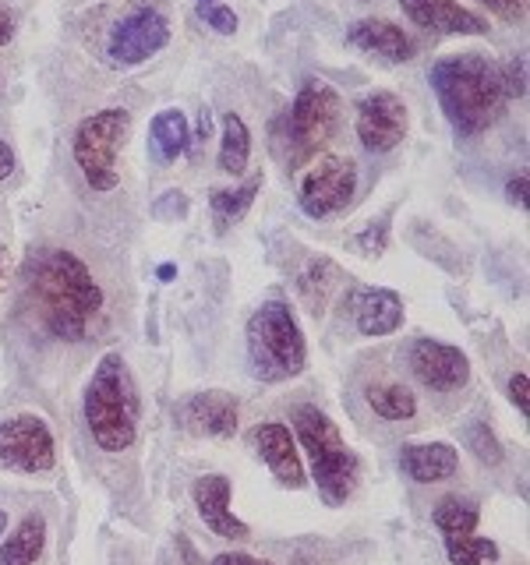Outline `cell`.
<instances>
[{
    "mask_svg": "<svg viewBox=\"0 0 530 565\" xmlns=\"http://www.w3.org/2000/svg\"><path fill=\"white\" fill-rule=\"evenodd\" d=\"M25 294L50 335L75 343L88 332L103 308V290L85 269V262L71 252H35L25 265Z\"/></svg>",
    "mask_w": 530,
    "mask_h": 565,
    "instance_id": "obj_1",
    "label": "cell"
},
{
    "mask_svg": "<svg viewBox=\"0 0 530 565\" xmlns=\"http://www.w3.org/2000/svg\"><path fill=\"white\" fill-rule=\"evenodd\" d=\"M428 82L456 138L481 135L506 106L502 67L485 53H453V57L435 61Z\"/></svg>",
    "mask_w": 530,
    "mask_h": 565,
    "instance_id": "obj_2",
    "label": "cell"
},
{
    "mask_svg": "<svg viewBox=\"0 0 530 565\" xmlns=\"http://www.w3.org/2000/svg\"><path fill=\"white\" fill-rule=\"evenodd\" d=\"M138 388L120 353H103L85 385V424L96 446L124 452L138 438Z\"/></svg>",
    "mask_w": 530,
    "mask_h": 565,
    "instance_id": "obj_3",
    "label": "cell"
},
{
    "mask_svg": "<svg viewBox=\"0 0 530 565\" xmlns=\"http://www.w3.org/2000/svg\"><path fill=\"white\" fill-rule=\"evenodd\" d=\"M294 428L300 446L311 456V473L326 505H343L358 488V456L343 441L340 428L318 406H297Z\"/></svg>",
    "mask_w": 530,
    "mask_h": 565,
    "instance_id": "obj_4",
    "label": "cell"
},
{
    "mask_svg": "<svg viewBox=\"0 0 530 565\" xmlns=\"http://www.w3.org/2000/svg\"><path fill=\"white\" fill-rule=\"evenodd\" d=\"M247 361L258 382H287L308 364L305 332L283 300L262 305L247 322Z\"/></svg>",
    "mask_w": 530,
    "mask_h": 565,
    "instance_id": "obj_5",
    "label": "cell"
},
{
    "mask_svg": "<svg viewBox=\"0 0 530 565\" xmlns=\"http://www.w3.org/2000/svg\"><path fill=\"white\" fill-rule=\"evenodd\" d=\"M131 131V114L128 110H99L88 120L78 124L75 131V163L82 177L96 191H114L120 173H117V149Z\"/></svg>",
    "mask_w": 530,
    "mask_h": 565,
    "instance_id": "obj_6",
    "label": "cell"
},
{
    "mask_svg": "<svg viewBox=\"0 0 530 565\" xmlns=\"http://www.w3.org/2000/svg\"><path fill=\"white\" fill-rule=\"evenodd\" d=\"M340 128V96L326 82H305L287 114V141H290V167L305 163Z\"/></svg>",
    "mask_w": 530,
    "mask_h": 565,
    "instance_id": "obj_7",
    "label": "cell"
},
{
    "mask_svg": "<svg viewBox=\"0 0 530 565\" xmlns=\"http://www.w3.org/2000/svg\"><path fill=\"white\" fill-rule=\"evenodd\" d=\"M53 463H57V446L43 417L18 414L0 420V470L46 473Z\"/></svg>",
    "mask_w": 530,
    "mask_h": 565,
    "instance_id": "obj_8",
    "label": "cell"
},
{
    "mask_svg": "<svg viewBox=\"0 0 530 565\" xmlns=\"http://www.w3.org/2000/svg\"><path fill=\"white\" fill-rule=\"evenodd\" d=\"M358 191V163L347 156H322L300 181V209L311 220L343 212Z\"/></svg>",
    "mask_w": 530,
    "mask_h": 565,
    "instance_id": "obj_9",
    "label": "cell"
},
{
    "mask_svg": "<svg viewBox=\"0 0 530 565\" xmlns=\"http://www.w3.org/2000/svg\"><path fill=\"white\" fill-rule=\"evenodd\" d=\"M170 43V25L167 18L156 8H135L128 18H120L110 32V43H106V57L117 67H131L149 61L152 53H159Z\"/></svg>",
    "mask_w": 530,
    "mask_h": 565,
    "instance_id": "obj_10",
    "label": "cell"
},
{
    "mask_svg": "<svg viewBox=\"0 0 530 565\" xmlns=\"http://www.w3.org/2000/svg\"><path fill=\"white\" fill-rule=\"evenodd\" d=\"M358 138L368 152H393L406 138V103L396 93H371L358 103Z\"/></svg>",
    "mask_w": 530,
    "mask_h": 565,
    "instance_id": "obj_11",
    "label": "cell"
},
{
    "mask_svg": "<svg viewBox=\"0 0 530 565\" xmlns=\"http://www.w3.org/2000/svg\"><path fill=\"white\" fill-rule=\"evenodd\" d=\"M411 367L421 379V385L435 388V393H456V388H464L470 379L467 353L438 340H417L411 347Z\"/></svg>",
    "mask_w": 530,
    "mask_h": 565,
    "instance_id": "obj_12",
    "label": "cell"
},
{
    "mask_svg": "<svg viewBox=\"0 0 530 565\" xmlns=\"http://www.w3.org/2000/svg\"><path fill=\"white\" fill-rule=\"evenodd\" d=\"M181 428L191 435H205V438H230L237 431V399L223 393V388H212V393H194L181 403L177 411Z\"/></svg>",
    "mask_w": 530,
    "mask_h": 565,
    "instance_id": "obj_13",
    "label": "cell"
},
{
    "mask_svg": "<svg viewBox=\"0 0 530 565\" xmlns=\"http://www.w3.org/2000/svg\"><path fill=\"white\" fill-rule=\"evenodd\" d=\"M194 509H199L202 523L212 530L216 537H234V541H244L252 530L247 523H241L234 516V509H230V481L223 473H205L194 481Z\"/></svg>",
    "mask_w": 530,
    "mask_h": 565,
    "instance_id": "obj_14",
    "label": "cell"
},
{
    "mask_svg": "<svg viewBox=\"0 0 530 565\" xmlns=\"http://www.w3.org/2000/svg\"><path fill=\"white\" fill-rule=\"evenodd\" d=\"M403 14L421 29H435L446 35H481L488 32L485 18L467 8H459L456 0H400Z\"/></svg>",
    "mask_w": 530,
    "mask_h": 565,
    "instance_id": "obj_15",
    "label": "cell"
},
{
    "mask_svg": "<svg viewBox=\"0 0 530 565\" xmlns=\"http://www.w3.org/2000/svg\"><path fill=\"white\" fill-rule=\"evenodd\" d=\"M255 446H258L265 463H269V470L276 473L279 484H287V488L305 484V463H300L297 441H294L287 424H279V420L258 424V428H255Z\"/></svg>",
    "mask_w": 530,
    "mask_h": 565,
    "instance_id": "obj_16",
    "label": "cell"
},
{
    "mask_svg": "<svg viewBox=\"0 0 530 565\" xmlns=\"http://www.w3.org/2000/svg\"><path fill=\"white\" fill-rule=\"evenodd\" d=\"M347 43L358 46L364 53H375V57L389 64H403L414 57V43L406 40V32L385 18H364V22H353L347 29Z\"/></svg>",
    "mask_w": 530,
    "mask_h": 565,
    "instance_id": "obj_17",
    "label": "cell"
},
{
    "mask_svg": "<svg viewBox=\"0 0 530 565\" xmlns=\"http://www.w3.org/2000/svg\"><path fill=\"white\" fill-rule=\"evenodd\" d=\"M400 470L417 484H435L449 481L459 470V452L449 441H421V446H403L400 449Z\"/></svg>",
    "mask_w": 530,
    "mask_h": 565,
    "instance_id": "obj_18",
    "label": "cell"
},
{
    "mask_svg": "<svg viewBox=\"0 0 530 565\" xmlns=\"http://www.w3.org/2000/svg\"><path fill=\"white\" fill-rule=\"evenodd\" d=\"M403 322V297L396 290H364L358 300V332L361 335H389Z\"/></svg>",
    "mask_w": 530,
    "mask_h": 565,
    "instance_id": "obj_19",
    "label": "cell"
},
{
    "mask_svg": "<svg viewBox=\"0 0 530 565\" xmlns=\"http://www.w3.org/2000/svg\"><path fill=\"white\" fill-rule=\"evenodd\" d=\"M43 547H46V520L43 512H29L11 530V537H4V544H0V565H35Z\"/></svg>",
    "mask_w": 530,
    "mask_h": 565,
    "instance_id": "obj_20",
    "label": "cell"
},
{
    "mask_svg": "<svg viewBox=\"0 0 530 565\" xmlns=\"http://www.w3.org/2000/svg\"><path fill=\"white\" fill-rule=\"evenodd\" d=\"M432 520L438 526V534L442 541H453V537H467L477 530V520H481V512H477V502L470 499H459V494H446L435 512H432Z\"/></svg>",
    "mask_w": 530,
    "mask_h": 565,
    "instance_id": "obj_21",
    "label": "cell"
},
{
    "mask_svg": "<svg viewBox=\"0 0 530 565\" xmlns=\"http://www.w3.org/2000/svg\"><path fill=\"white\" fill-rule=\"evenodd\" d=\"M247 156H252V135H247V124L237 114L223 117V141H220V170L230 177H241L247 167Z\"/></svg>",
    "mask_w": 530,
    "mask_h": 565,
    "instance_id": "obj_22",
    "label": "cell"
},
{
    "mask_svg": "<svg viewBox=\"0 0 530 565\" xmlns=\"http://www.w3.org/2000/svg\"><path fill=\"white\" fill-rule=\"evenodd\" d=\"M152 141L163 159H177L188 152L191 141V124L181 110H159L152 117Z\"/></svg>",
    "mask_w": 530,
    "mask_h": 565,
    "instance_id": "obj_23",
    "label": "cell"
},
{
    "mask_svg": "<svg viewBox=\"0 0 530 565\" xmlns=\"http://www.w3.org/2000/svg\"><path fill=\"white\" fill-rule=\"evenodd\" d=\"M368 403L371 411L385 420H406L417 414V399L406 385L400 382H382V385H371L368 388Z\"/></svg>",
    "mask_w": 530,
    "mask_h": 565,
    "instance_id": "obj_24",
    "label": "cell"
},
{
    "mask_svg": "<svg viewBox=\"0 0 530 565\" xmlns=\"http://www.w3.org/2000/svg\"><path fill=\"white\" fill-rule=\"evenodd\" d=\"M258 188H262V173H255L252 181H244L234 191H212V202L209 205H212V216H216V226L226 230L230 223H237L244 212L252 209Z\"/></svg>",
    "mask_w": 530,
    "mask_h": 565,
    "instance_id": "obj_25",
    "label": "cell"
},
{
    "mask_svg": "<svg viewBox=\"0 0 530 565\" xmlns=\"http://www.w3.org/2000/svg\"><path fill=\"white\" fill-rule=\"evenodd\" d=\"M336 282H340V269H336L329 258H315L308 262V269L300 273V294H305V300L315 308V315L326 308Z\"/></svg>",
    "mask_w": 530,
    "mask_h": 565,
    "instance_id": "obj_26",
    "label": "cell"
},
{
    "mask_svg": "<svg viewBox=\"0 0 530 565\" xmlns=\"http://www.w3.org/2000/svg\"><path fill=\"white\" fill-rule=\"evenodd\" d=\"M446 544V555L453 565H495L499 562V544L488 541V537H453V541H442Z\"/></svg>",
    "mask_w": 530,
    "mask_h": 565,
    "instance_id": "obj_27",
    "label": "cell"
},
{
    "mask_svg": "<svg viewBox=\"0 0 530 565\" xmlns=\"http://www.w3.org/2000/svg\"><path fill=\"white\" fill-rule=\"evenodd\" d=\"M467 446H470V452L477 456V459H481V463H502V446H499V441H495V435L488 431V424H481V420H477V424H470V428H467Z\"/></svg>",
    "mask_w": 530,
    "mask_h": 565,
    "instance_id": "obj_28",
    "label": "cell"
},
{
    "mask_svg": "<svg viewBox=\"0 0 530 565\" xmlns=\"http://www.w3.org/2000/svg\"><path fill=\"white\" fill-rule=\"evenodd\" d=\"M502 85H506V99L509 96H517V99L527 96V57H523V53H520V57H512L509 67L502 71Z\"/></svg>",
    "mask_w": 530,
    "mask_h": 565,
    "instance_id": "obj_29",
    "label": "cell"
},
{
    "mask_svg": "<svg viewBox=\"0 0 530 565\" xmlns=\"http://www.w3.org/2000/svg\"><path fill=\"white\" fill-rule=\"evenodd\" d=\"M385 241H389V216H382L379 223H371L364 234L358 237V247H361L364 255H382Z\"/></svg>",
    "mask_w": 530,
    "mask_h": 565,
    "instance_id": "obj_30",
    "label": "cell"
},
{
    "mask_svg": "<svg viewBox=\"0 0 530 565\" xmlns=\"http://www.w3.org/2000/svg\"><path fill=\"white\" fill-rule=\"evenodd\" d=\"M202 18H205V22H209L212 29H216V32H223V35L237 32V14L230 11V8H223V4L205 8V11H202Z\"/></svg>",
    "mask_w": 530,
    "mask_h": 565,
    "instance_id": "obj_31",
    "label": "cell"
},
{
    "mask_svg": "<svg viewBox=\"0 0 530 565\" xmlns=\"http://www.w3.org/2000/svg\"><path fill=\"white\" fill-rule=\"evenodd\" d=\"M509 399L520 406V414L530 417V382H527V371H517L509 379Z\"/></svg>",
    "mask_w": 530,
    "mask_h": 565,
    "instance_id": "obj_32",
    "label": "cell"
},
{
    "mask_svg": "<svg viewBox=\"0 0 530 565\" xmlns=\"http://www.w3.org/2000/svg\"><path fill=\"white\" fill-rule=\"evenodd\" d=\"M485 4L499 18H506V22H520L527 14V0H485Z\"/></svg>",
    "mask_w": 530,
    "mask_h": 565,
    "instance_id": "obj_33",
    "label": "cell"
},
{
    "mask_svg": "<svg viewBox=\"0 0 530 565\" xmlns=\"http://www.w3.org/2000/svg\"><path fill=\"white\" fill-rule=\"evenodd\" d=\"M212 565H273V562L255 558V555H244V552H223V555L212 558Z\"/></svg>",
    "mask_w": 530,
    "mask_h": 565,
    "instance_id": "obj_34",
    "label": "cell"
},
{
    "mask_svg": "<svg viewBox=\"0 0 530 565\" xmlns=\"http://www.w3.org/2000/svg\"><path fill=\"white\" fill-rule=\"evenodd\" d=\"M506 194H509V202H512V205H520V209H527V177L520 173V177H517V181H509Z\"/></svg>",
    "mask_w": 530,
    "mask_h": 565,
    "instance_id": "obj_35",
    "label": "cell"
},
{
    "mask_svg": "<svg viewBox=\"0 0 530 565\" xmlns=\"http://www.w3.org/2000/svg\"><path fill=\"white\" fill-rule=\"evenodd\" d=\"M11 170H14V152H11L8 141L0 138V181H8Z\"/></svg>",
    "mask_w": 530,
    "mask_h": 565,
    "instance_id": "obj_36",
    "label": "cell"
},
{
    "mask_svg": "<svg viewBox=\"0 0 530 565\" xmlns=\"http://www.w3.org/2000/svg\"><path fill=\"white\" fill-rule=\"evenodd\" d=\"M11 35H14V22H11V14L0 8V46H8Z\"/></svg>",
    "mask_w": 530,
    "mask_h": 565,
    "instance_id": "obj_37",
    "label": "cell"
},
{
    "mask_svg": "<svg viewBox=\"0 0 530 565\" xmlns=\"http://www.w3.org/2000/svg\"><path fill=\"white\" fill-rule=\"evenodd\" d=\"M177 547H181V555H184V562H188V565H202V562H199V555H194L191 541H188L184 534H177Z\"/></svg>",
    "mask_w": 530,
    "mask_h": 565,
    "instance_id": "obj_38",
    "label": "cell"
},
{
    "mask_svg": "<svg viewBox=\"0 0 530 565\" xmlns=\"http://www.w3.org/2000/svg\"><path fill=\"white\" fill-rule=\"evenodd\" d=\"M209 131H212V114H209V110H202V114H199V138L205 141V138H209Z\"/></svg>",
    "mask_w": 530,
    "mask_h": 565,
    "instance_id": "obj_39",
    "label": "cell"
},
{
    "mask_svg": "<svg viewBox=\"0 0 530 565\" xmlns=\"http://www.w3.org/2000/svg\"><path fill=\"white\" fill-rule=\"evenodd\" d=\"M173 276H177L173 265H159V279H173Z\"/></svg>",
    "mask_w": 530,
    "mask_h": 565,
    "instance_id": "obj_40",
    "label": "cell"
},
{
    "mask_svg": "<svg viewBox=\"0 0 530 565\" xmlns=\"http://www.w3.org/2000/svg\"><path fill=\"white\" fill-rule=\"evenodd\" d=\"M4 530H8V512L0 509V537H4Z\"/></svg>",
    "mask_w": 530,
    "mask_h": 565,
    "instance_id": "obj_41",
    "label": "cell"
},
{
    "mask_svg": "<svg viewBox=\"0 0 530 565\" xmlns=\"http://www.w3.org/2000/svg\"><path fill=\"white\" fill-rule=\"evenodd\" d=\"M205 8H212V0H199V11H205Z\"/></svg>",
    "mask_w": 530,
    "mask_h": 565,
    "instance_id": "obj_42",
    "label": "cell"
},
{
    "mask_svg": "<svg viewBox=\"0 0 530 565\" xmlns=\"http://www.w3.org/2000/svg\"><path fill=\"white\" fill-rule=\"evenodd\" d=\"M0 276H4V269H0Z\"/></svg>",
    "mask_w": 530,
    "mask_h": 565,
    "instance_id": "obj_43",
    "label": "cell"
}]
</instances>
